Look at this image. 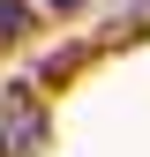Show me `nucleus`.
Here are the masks:
<instances>
[{
  "label": "nucleus",
  "mask_w": 150,
  "mask_h": 157,
  "mask_svg": "<svg viewBox=\"0 0 150 157\" xmlns=\"http://www.w3.org/2000/svg\"><path fill=\"white\" fill-rule=\"evenodd\" d=\"M45 8H53V15H68V8H83V0H45Z\"/></svg>",
  "instance_id": "obj_3"
},
{
  "label": "nucleus",
  "mask_w": 150,
  "mask_h": 157,
  "mask_svg": "<svg viewBox=\"0 0 150 157\" xmlns=\"http://www.w3.org/2000/svg\"><path fill=\"white\" fill-rule=\"evenodd\" d=\"M45 142V112H38L30 90H8L0 97V157H30Z\"/></svg>",
  "instance_id": "obj_1"
},
{
  "label": "nucleus",
  "mask_w": 150,
  "mask_h": 157,
  "mask_svg": "<svg viewBox=\"0 0 150 157\" xmlns=\"http://www.w3.org/2000/svg\"><path fill=\"white\" fill-rule=\"evenodd\" d=\"M23 23H30V15H23V0H0V37H15Z\"/></svg>",
  "instance_id": "obj_2"
}]
</instances>
